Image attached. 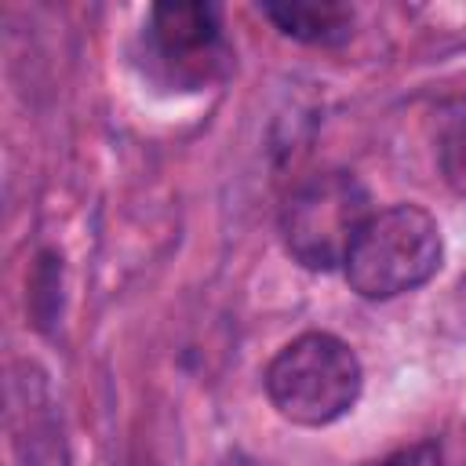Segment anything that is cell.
<instances>
[{
	"label": "cell",
	"mask_w": 466,
	"mask_h": 466,
	"mask_svg": "<svg viewBox=\"0 0 466 466\" xmlns=\"http://www.w3.org/2000/svg\"><path fill=\"white\" fill-rule=\"evenodd\" d=\"M360 382L364 371L357 353L328 331H306L291 339L262 375L269 404L295 426L339 422L357 404Z\"/></svg>",
	"instance_id": "obj_1"
},
{
	"label": "cell",
	"mask_w": 466,
	"mask_h": 466,
	"mask_svg": "<svg viewBox=\"0 0 466 466\" xmlns=\"http://www.w3.org/2000/svg\"><path fill=\"white\" fill-rule=\"evenodd\" d=\"M444 258L441 226L415 204H393L368 218L350 258L346 280L368 302H386L422 288Z\"/></svg>",
	"instance_id": "obj_2"
},
{
	"label": "cell",
	"mask_w": 466,
	"mask_h": 466,
	"mask_svg": "<svg viewBox=\"0 0 466 466\" xmlns=\"http://www.w3.org/2000/svg\"><path fill=\"white\" fill-rule=\"evenodd\" d=\"M371 215L375 211H371L368 189L360 186L357 175L317 171V175L302 178L280 208L284 251L313 273L339 269V266H346V258Z\"/></svg>",
	"instance_id": "obj_3"
},
{
	"label": "cell",
	"mask_w": 466,
	"mask_h": 466,
	"mask_svg": "<svg viewBox=\"0 0 466 466\" xmlns=\"http://www.w3.org/2000/svg\"><path fill=\"white\" fill-rule=\"evenodd\" d=\"M146 58L164 84L182 91H197L222 80L229 69L222 11L200 0L157 4L146 22Z\"/></svg>",
	"instance_id": "obj_4"
},
{
	"label": "cell",
	"mask_w": 466,
	"mask_h": 466,
	"mask_svg": "<svg viewBox=\"0 0 466 466\" xmlns=\"http://www.w3.org/2000/svg\"><path fill=\"white\" fill-rule=\"evenodd\" d=\"M269 22H277L280 33L306 40V44H335L350 36L353 15L342 4H266L262 7Z\"/></svg>",
	"instance_id": "obj_5"
},
{
	"label": "cell",
	"mask_w": 466,
	"mask_h": 466,
	"mask_svg": "<svg viewBox=\"0 0 466 466\" xmlns=\"http://www.w3.org/2000/svg\"><path fill=\"white\" fill-rule=\"evenodd\" d=\"M368 466H441V448L433 441H419V444H408L379 462H368Z\"/></svg>",
	"instance_id": "obj_6"
}]
</instances>
